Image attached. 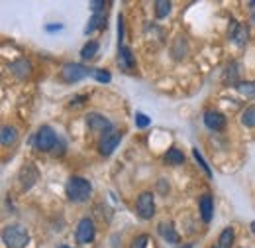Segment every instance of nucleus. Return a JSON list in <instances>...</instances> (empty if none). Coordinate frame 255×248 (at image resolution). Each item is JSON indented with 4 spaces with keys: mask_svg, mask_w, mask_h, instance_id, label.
I'll return each instance as SVG.
<instances>
[{
    "mask_svg": "<svg viewBox=\"0 0 255 248\" xmlns=\"http://www.w3.org/2000/svg\"><path fill=\"white\" fill-rule=\"evenodd\" d=\"M234 239H236V233H234V229L232 227H226L222 233H220V237H218V243H216V247L214 248H230L234 245Z\"/></svg>",
    "mask_w": 255,
    "mask_h": 248,
    "instance_id": "f3484780",
    "label": "nucleus"
},
{
    "mask_svg": "<svg viewBox=\"0 0 255 248\" xmlns=\"http://www.w3.org/2000/svg\"><path fill=\"white\" fill-rule=\"evenodd\" d=\"M202 120H204V126L208 130H212V132H220V130L226 128V116L222 112H218V110H206Z\"/></svg>",
    "mask_w": 255,
    "mask_h": 248,
    "instance_id": "9d476101",
    "label": "nucleus"
},
{
    "mask_svg": "<svg viewBox=\"0 0 255 248\" xmlns=\"http://www.w3.org/2000/svg\"><path fill=\"white\" fill-rule=\"evenodd\" d=\"M85 120H87V126H89V130H91V132L100 134L102 138H104V136H108V134H112L114 124H112L104 114H100V112H89Z\"/></svg>",
    "mask_w": 255,
    "mask_h": 248,
    "instance_id": "20e7f679",
    "label": "nucleus"
},
{
    "mask_svg": "<svg viewBox=\"0 0 255 248\" xmlns=\"http://www.w3.org/2000/svg\"><path fill=\"white\" fill-rule=\"evenodd\" d=\"M230 37L238 43V45H244L250 37V30L246 24H238V22H232V28H230Z\"/></svg>",
    "mask_w": 255,
    "mask_h": 248,
    "instance_id": "ddd939ff",
    "label": "nucleus"
},
{
    "mask_svg": "<svg viewBox=\"0 0 255 248\" xmlns=\"http://www.w3.org/2000/svg\"><path fill=\"white\" fill-rule=\"evenodd\" d=\"M8 69L14 73L16 79H26V77H30V73H32V63H30L28 59H16V61H12V63L8 65Z\"/></svg>",
    "mask_w": 255,
    "mask_h": 248,
    "instance_id": "f8f14e48",
    "label": "nucleus"
},
{
    "mask_svg": "<svg viewBox=\"0 0 255 248\" xmlns=\"http://www.w3.org/2000/svg\"><path fill=\"white\" fill-rule=\"evenodd\" d=\"M171 8H173V4L169 0H157L155 2V16L159 20H163V18H167L171 14Z\"/></svg>",
    "mask_w": 255,
    "mask_h": 248,
    "instance_id": "aec40b11",
    "label": "nucleus"
},
{
    "mask_svg": "<svg viewBox=\"0 0 255 248\" xmlns=\"http://www.w3.org/2000/svg\"><path fill=\"white\" fill-rule=\"evenodd\" d=\"M106 20H108L106 12H100V14H93V18L89 20V24H87V28H85V34L89 35V34H93L95 30H100V28H104V26H106Z\"/></svg>",
    "mask_w": 255,
    "mask_h": 248,
    "instance_id": "dca6fc26",
    "label": "nucleus"
},
{
    "mask_svg": "<svg viewBox=\"0 0 255 248\" xmlns=\"http://www.w3.org/2000/svg\"><path fill=\"white\" fill-rule=\"evenodd\" d=\"M157 231H159V235H161L167 243H171V245H177V243H179V235L175 233L173 223L163 221V223H159V225H157Z\"/></svg>",
    "mask_w": 255,
    "mask_h": 248,
    "instance_id": "2eb2a0df",
    "label": "nucleus"
},
{
    "mask_svg": "<svg viewBox=\"0 0 255 248\" xmlns=\"http://www.w3.org/2000/svg\"><path fill=\"white\" fill-rule=\"evenodd\" d=\"M61 28H63V26H61V24H49V26H47V28H45V30H47V32H49V34H51V32H59V30H61Z\"/></svg>",
    "mask_w": 255,
    "mask_h": 248,
    "instance_id": "2f4dec72",
    "label": "nucleus"
},
{
    "mask_svg": "<svg viewBox=\"0 0 255 248\" xmlns=\"http://www.w3.org/2000/svg\"><path fill=\"white\" fill-rule=\"evenodd\" d=\"M122 41H124V16L120 14L118 16V43L122 47Z\"/></svg>",
    "mask_w": 255,
    "mask_h": 248,
    "instance_id": "c756f323",
    "label": "nucleus"
},
{
    "mask_svg": "<svg viewBox=\"0 0 255 248\" xmlns=\"http://www.w3.org/2000/svg\"><path fill=\"white\" fill-rule=\"evenodd\" d=\"M198 209H200V217L204 223H210L212 221V215H214V199L210 193H204L200 199H198Z\"/></svg>",
    "mask_w": 255,
    "mask_h": 248,
    "instance_id": "9b49d317",
    "label": "nucleus"
},
{
    "mask_svg": "<svg viewBox=\"0 0 255 248\" xmlns=\"http://www.w3.org/2000/svg\"><path fill=\"white\" fill-rule=\"evenodd\" d=\"M91 73H93V69H89L81 63H65L61 67V79L65 83H77L85 77H91Z\"/></svg>",
    "mask_w": 255,
    "mask_h": 248,
    "instance_id": "39448f33",
    "label": "nucleus"
},
{
    "mask_svg": "<svg viewBox=\"0 0 255 248\" xmlns=\"http://www.w3.org/2000/svg\"><path fill=\"white\" fill-rule=\"evenodd\" d=\"M2 243L6 248H24L30 243V233L24 225H6L2 231Z\"/></svg>",
    "mask_w": 255,
    "mask_h": 248,
    "instance_id": "f03ea898",
    "label": "nucleus"
},
{
    "mask_svg": "<svg viewBox=\"0 0 255 248\" xmlns=\"http://www.w3.org/2000/svg\"><path fill=\"white\" fill-rule=\"evenodd\" d=\"M120 142H122V134L120 132H112V134L100 138V142H98V154L104 156V158L112 156L116 152V148L120 146Z\"/></svg>",
    "mask_w": 255,
    "mask_h": 248,
    "instance_id": "1a4fd4ad",
    "label": "nucleus"
},
{
    "mask_svg": "<svg viewBox=\"0 0 255 248\" xmlns=\"http://www.w3.org/2000/svg\"><path fill=\"white\" fill-rule=\"evenodd\" d=\"M65 193H67L69 201H73V203H85L93 195V183L89 179H85V177L73 176V177L67 179Z\"/></svg>",
    "mask_w": 255,
    "mask_h": 248,
    "instance_id": "f257e3e1",
    "label": "nucleus"
},
{
    "mask_svg": "<svg viewBox=\"0 0 255 248\" xmlns=\"http://www.w3.org/2000/svg\"><path fill=\"white\" fill-rule=\"evenodd\" d=\"M135 211H137V217L143 219V221H149L153 217V213H155V199H153L151 191H141L137 195Z\"/></svg>",
    "mask_w": 255,
    "mask_h": 248,
    "instance_id": "423d86ee",
    "label": "nucleus"
},
{
    "mask_svg": "<svg viewBox=\"0 0 255 248\" xmlns=\"http://www.w3.org/2000/svg\"><path fill=\"white\" fill-rule=\"evenodd\" d=\"M238 75H240V65L238 63H232L228 69H226V75H224V81L226 83H232V85H238Z\"/></svg>",
    "mask_w": 255,
    "mask_h": 248,
    "instance_id": "5701e85b",
    "label": "nucleus"
},
{
    "mask_svg": "<svg viewBox=\"0 0 255 248\" xmlns=\"http://www.w3.org/2000/svg\"><path fill=\"white\" fill-rule=\"evenodd\" d=\"M37 179H39V172H37V168H35L32 162L24 164V166H22V170H20V174H18L20 189H22V191H30V189L37 183Z\"/></svg>",
    "mask_w": 255,
    "mask_h": 248,
    "instance_id": "0eeeda50",
    "label": "nucleus"
},
{
    "mask_svg": "<svg viewBox=\"0 0 255 248\" xmlns=\"http://www.w3.org/2000/svg\"><path fill=\"white\" fill-rule=\"evenodd\" d=\"M250 229H252V233H254V235H255V221H254V223H252V227H250Z\"/></svg>",
    "mask_w": 255,
    "mask_h": 248,
    "instance_id": "473e14b6",
    "label": "nucleus"
},
{
    "mask_svg": "<svg viewBox=\"0 0 255 248\" xmlns=\"http://www.w3.org/2000/svg\"><path fill=\"white\" fill-rule=\"evenodd\" d=\"M192 156H194V160H196V162H198V164H200V168H202V170H204V174H206V176H208V177H212V170H210V168H208V164H206V160H204V158H202V154H200V152H198V148H192Z\"/></svg>",
    "mask_w": 255,
    "mask_h": 248,
    "instance_id": "a878e982",
    "label": "nucleus"
},
{
    "mask_svg": "<svg viewBox=\"0 0 255 248\" xmlns=\"http://www.w3.org/2000/svg\"><path fill=\"white\" fill-rule=\"evenodd\" d=\"M96 237V227L93 223V219H81L79 225H77V231H75V239L79 245H89L93 243Z\"/></svg>",
    "mask_w": 255,
    "mask_h": 248,
    "instance_id": "6e6552de",
    "label": "nucleus"
},
{
    "mask_svg": "<svg viewBox=\"0 0 255 248\" xmlns=\"http://www.w3.org/2000/svg\"><path fill=\"white\" fill-rule=\"evenodd\" d=\"M242 124L248 128H255V106H250L242 112Z\"/></svg>",
    "mask_w": 255,
    "mask_h": 248,
    "instance_id": "b1692460",
    "label": "nucleus"
},
{
    "mask_svg": "<svg viewBox=\"0 0 255 248\" xmlns=\"http://www.w3.org/2000/svg\"><path fill=\"white\" fill-rule=\"evenodd\" d=\"M18 140V130L14 126H2V132H0V142L2 146H10Z\"/></svg>",
    "mask_w": 255,
    "mask_h": 248,
    "instance_id": "a211bd4d",
    "label": "nucleus"
},
{
    "mask_svg": "<svg viewBox=\"0 0 255 248\" xmlns=\"http://www.w3.org/2000/svg\"><path fill=\"white\" fill-rule=\"evenodd\" d=\"M236 89H238L240 95H244L248 99H254L255 97V81H240L236 85Z\"/></svg>",
    "mask_w": 255,
    "mask_h": 248,
    "instance_id": "412c9836",
    "label": "nucleus"
},
{
    "mask_svg": "<svg viewBox=\"0 0 255 248\" xmlns=\"http://www.w3.org/2000/svg\"><path fill=\"white\" fill-rule=\"evenodd\" d=\"M118 65L124 69V71H131L133 67H135V59H133V53H131V49L126 47V45H122V47H118Z\"/></svg>",
    "mask_w": 255,
    "mask_h": 248,
    "instance_id": "4468645a",
    "label": "nucleus"
},
{
    "mask_svg": "<svg viewBox=\"0 0 255 248\" xmlns=\"http://www.w3.org/2000/svg\"><path fill=\"white\" fill-rule=\"evenodd\" d=\"M165 162L167 164H171V166H181V164H185V154L179 150V148H169L167 150V154H165Z\"/></svg>",
    "mask_w": 255,
    "mask_h": 248,
    "instance_id": "6ab92c4d",
    "label": "nucleus"
},
{
    "mask_svg": "<svg viewBox=\"0 0 255 248\" xmlns=\"http://www.w3.org/2000/svg\"><path fill=\"white\" fill-rule=\"evenodd\" d=\"M57 248H71V247H67V245H61V247H57Z\"/></svg>",
    "mask_w": 255,
    "mask_h": 248,
    "instance_id": "72a5a7b5",
    "label": "nucleus"
},
{
    "mask_svg": "<svg viewBox=\"0 0 255 248\" xmlns=\"http://www.w3.org/2000/svg\"><path fill=\"white\" fill-rule=\"evenodd\" d=\"M85 101H87V97H75L69 105H71V106H79V105H81V103H85Z\"/></svg>",
    "mask_w": 255,
    "mask_h": 248,
    "instance_id": "7c9ffc66",
    "label": "nucleus"
},
{
    "mask_svg": "<svg viewBox=\"0 0 255 248\" xmlns=\"http://www.w3.org/2000/svg\"><path fill=\"white\" fill-rule=\"evenodd\" d=\"M149 124H151V118H149L147 114L135 112V126H137V128H147Z\"/></svg>",
    "mask_w": 255,
    "mask_h": 248,
    "instance_id": "bb28decb",
    "label": "nucleus"
},
{
    "mask_svg": "<svg viewBox=\"0 0 255 248\" xmlns=\"http://www.w3.org/2000/svg\"><path fill=\"white\" fill-rule=\"evenodd\" d=\"M91 77H95L98 83H110V79H112L110 71H106V69H93Z\"/></svg>",
    "mask_w": 255,
    "mask_h": 248,
    "instance_id": "393cba45",
    "label": "nucleus"
},
{
    "mask_svg": "<svg viewBox=\"0 0 255 248\" xmlns=\"http://www.w3.org/2000/svg\"><path fill=\"white\" fill-rule=\"evenodd\" d=\"M57 142H59V136L57 132L51 128V126H39V130L35 132L33 136V148L37 152H51L57 148Z\"/></svg>",
    "mask_w": 255,
    "mask_h": 248,
    "instance_id": "7ed1b4c3",
    "label": "nucleus"
},
{
    "mask_svg": "<svg viewBox=\"0 0 255 248\" xmlns=\"http://www.w3.org/2000/svg\"><path fill=\"white\" fill-rule=\"evenodd\" d=\"M147 243H149L147 235H139V237H135V239L131 241L129 248H147Z\"/></svg>",
    "mask_w": 255,
    "mask_h": 248,
    "instance_id": "cd10ccee",
    "label": "nucleus"
},
{
    "mask_svg": "<svg viewBox=\"0 0 255 248\" xmlns=\"http://www.w3.org/2000/svg\"><path fill=\"white\" fill-rule=\"evenodd\" d=\"M185 248H192V245H187V247H185Z\"/></svg>",
    "mask_w": 255,
    "mask_h": 248,
    "instance_id": "f704fd0d",
    "label": "nucleus"
},
{
    "mask_svg": "<svg viewBox=\"0 0 255 248\" xmlns=\"http://www.w3.org/2000/svg\"><path fill=\"white\" fill-rule=\"evenodd\" d=\"M104 6H106V2H104V0H93V2L89 4V8H91L95 14H100V12H104Z\"/></svg>",
    "mask_w": 255,
    "mask_h": 248,
    "instance_id": "c85d7f7f",
    "label": "nucleus"
},
{
    "mask_svg": "<svg viewBox=\"0 0 255 248\" xmlns=\"http://www.w3.org/2000/svg\"><path fill=\"white\" fill-rule=\"evenodd\" d=\"M96 51H98V41L91 39V41H87V45H83L81 57H83V59H93V57L96 55Z\"/></svg>",
    "mask_w": 255,
    "mask_h": 248,
    "instance_id": "4be33fe9",
    "label": "nucleus"
}]
</instances>
